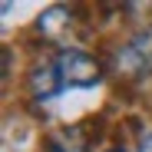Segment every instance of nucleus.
I'll list each match as a JSON object with an SVG mask.
<instances>
[{"label":"nucleus","instance_id":"f257e3e1","mask_svg":"<svg viewBox=\"0 0 152 152\" xmlns=\"http://www.w3.org/2000/svg\"><path fill=\"white\" fill-rule=\"evenodd\" d=\"M56 76L63 86H93L99 83V63L86 50H63L56 56Z\"/></svg>","mask_w":152,"mask_h":152},{"label":"nucleus","instance_id":"f03ea898","mask_svg":"<svg viewBox=\"0 0 152 152\" xmlns=\"http://www.w3.org/2000/svg\"><path fill=\"white\" fill-rule=\"evenodd\" d=\"M132 63V66H145V63H152V30H145V33H139L129 46H126V53L119 56V63Z\"/></svg>","mask_w":152,"mask_h":152},{"label":"nucleus","instance_id":"7ed1b4c3","mask_svg":"<svg viewBox=\"0 0 152 152\" xmlns=\"http://www.w3.org/2000/svg\"><path fill=\"white\" fill-rule=\"evenodd\" d=\"M139 152H152V136H145V139H142V145H139Z\"/></svg>","mask_w":152,"mask_h":152}]
</instances>
